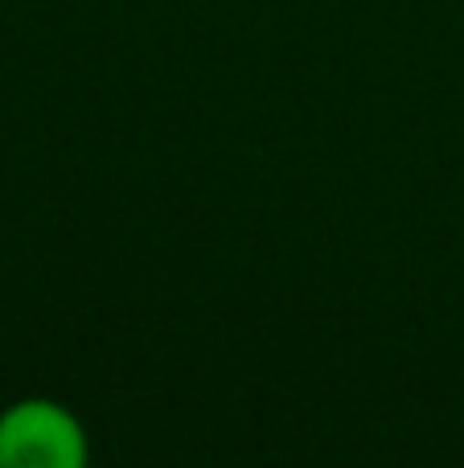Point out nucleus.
I'll return each mask as SVG.
<instances>
[{"mask_svg": "<svg viewBox=\"0 0 464 468\" xmlns=\"http://www.w3.org/2000/svg\"><path fill=\"white\" fill-rule=\"evenodd\" d=\"M90 436L66 403L16 399L0 411V468H87Z\"/></svg>", "mask_w": 464, "mask_h": 468, "instance_id": "obj_1", "label": "nucleus"}]
</instances>
